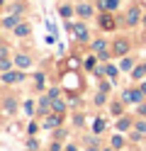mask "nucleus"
<instances>
[{"label": "nucleus", "instance_id": "f257e3e1", "mask_svg": "<svg viewBox=\"0 0 146 151\" xmlns=\"http://www.w3.org/2000/svg\"><path fill=\"white\" fill-rule=\"evenodd\" d=\"M24 76H22V71H12V73H3V83H17V81H22Z\"/></svg>", "mask_w": 146, "mask_h": 151}, {"label": "nucleus", "instance_id": "f03ea898", "mask_svg": "<svg viewBox=\"0 0 146 151\" xmlns=\"http://www.w3.org/2000/svg\"><path fill=\"white\" fill-rule=\"evenodd\" d=\"M141 95H144L141 90H124V100H127V102H139Z\"/></svg>", "mask_w": 146, "mask_h": 151}, {"label": "nucleus", "instance_id": "7ed1b4c3", "mask_svg": "<svg viewBox=\"0 0 146 151\" xmlns=\"http://www.w3.org/2000/svg\"><path fill=\"white\" fill-rule=\"evenodd\" d=\"M139 15H141L139 7H132L129 15H127V22H129V24H136V22H139Z\"/></svg>", "mask_w": 146, "mask_h": 151}, {"label": "nucleus", "instance_id": "20e7f679", "mask_svg": "<svg viewBox=\"0 0 146 151\" xmlns=\"http://www.w3.org/2000/svg\"><path fill=\"white\" fill-rule=\"evenodd\" d=\"M73 32H76V39H81V42H85V39H88V29H85L83 24H78Z\"/></svg>", "mask_w": 146, "mask_h": 151}, {"label": "nucleus", "instance_id": "39448f33", "mask_svg": "<svg viewBox=\"0 0 146 151\" xmlns=\"http://www.w3.org/2000/svg\"><path fill=\"white\" fill-rule=\"evenodd\" d=\"M127 49H129V44H127L124 39H119V42H117V44H114V51H117V54H119V56H124V54H127Z\"/></svg>", "mask_w": 146, "mask_h": 151}, {"label": "nucleus", "instance_id": "423d86ee", "mask_svg": "<svg viewBox=\"0 0 146 151\" xmlns=\"http://www.w3.org/2000/svg\"><path fill=\"white\" fill-rule=\"evenodd\" d=\"M78 15H81V17H90L93 15V7L90 5H78Z\"/></svg>", "mask_w": 146, "mask_h": 151}, {"label": "nucleus", "instance_id": "0eeeda50", "mask_svg": "<svg viewBox=\"0 0 146 151\" xmlns=\"http://www.w3.org/2000/svg\"><path fill=\"white\" fill-rule=\"evenodd\" d=\"M15 63L19 66V68H27V66L32 63V61H29V56H17V59H15Z\"/></svg>", "mask_w": 146, "mask_h": 151}, {"label": "nucleus", "instance_id": "6e6552de", "mask_svg": "<svg viewBox=\"0 0 146 151\" xmlns=\"http://www.w3.org/2000/svg\"><path fill=\"white\" fill-rule=\"evenodd\" d=\"M15 34H17V37H27V34H29V27H27V24H17V27H15Z\"/></svg>", "mask_w": 146, "mask_h": 151}, {"label": "nucleus", "instance_id": "1a4fd4ad", "mask_svg": "<svg viewBox=\"0 0 146 151\" xmlns=\"http://www.w3.org/2000/svg\"><path fill=\"white\" fill-rule=\"evenodd\" d=\"M100 22H102L105 29H112V27H114V22H112V17H110V15H102V20H100Z\"/></svg>", "mask_w": 146, "mask_h": 151}, {"label": "nucleus", "instance_id": "9d476101", "mask_svg": "<svg viewBox=\"0 0 146 151\" xmlns=\"http://www.w3.org/2000/svg\"><path fill=\"white\" fill-rule=\"evenodd\" d=\"M102 127H105V122H102V119H95V124H93V132H95V134H100V132H102Z\"/></svg>", "mask_w": 146, "mask_h": 151}, {"label": "nucleus", "instance_id": "9b49d317", "mask_svg": "<svg viewBox=\"0 0 146 151\" xmlns=\"http://www.w3.org/2000/svg\"><path fill=\"white\" fill-rule=\"evenodd\" d=\"M58 122H61V115H56V117H49V119H46V127H56Z\"/></svg>", "mask_w": 146, "mask_h": 151}, {"label": "nucleus", "instance_id": "f8f14e48", "mask_svg": "<svg viewBox=\"0 0 146 151\" xmlns=\"http://www.w3.org/2000/svg\"><path fill=\"white\" fill-rule=\"evenodd\" d=\"M93 49H95V51H105V42H102V39L93 42Z\"/></svg>", "mask_w": 146, "mask_h": 151}, {"label": "nucleus", "instance_id": "ddd939ff", "mask_svg": "<svg viewBox=\"0 0 146 151\" xmlns=\"http://www.w3.org/2000/svg\"><path fill=\"white\" fill-rule=\"evenodd\" d=\"M39 112H42V115L49 112V100H42V102H39Z\"/></svg>", "mask_w": 146, "mask_h": 151}, {"label": "nucleus", "instance_id": "4468645a", "mask_svg": "<svg viewBox=\"0 0 146 151\" xmlns=\"http://www.w3.org/2000/svg\"><path fill=\"white\" fill-rule=\"evenodd\" d=\"M117 127H119V129H127V127H129V119H127V117H122L119 122H117Z\"/></svg>", "mask_w": 146, "mask_h": 151}, {"label": "nucleus", "instance_id": "2eb2a0df", "mask_svg": "<svg viewBox=\"0 0 146 151\" xmlns=\"http://www.w3.org/2000/svg\"><path fill=\"white\" fill-rule=\"evenodd\" d=\"M144 73H146V68L141 66V68H136V71H134V78H136V81H139V78H144Z\"/></svg>", "mask_w": 146, "mask_h": 151}, {"label": "nucleus", "instance_id": "dca6fc26", "mask_svg": "<svg viewBox=\"0 0 146 151\" xmlns=\"http://www.w3.org/2000/svg\"><path fill=\"white\" fill-rule=\"evenodd\" d=\"M51 107H54L56 112H61V110H63V102H61V100H54V102H51Z\"/></svg>", "mask_w": 146, "mask_h": 151}, {"label": "nucleus", "instance_id": "f3484780", "mask_svg": "<svg viewBox=\"0 0 146 151\" xmlns=\"http://www.w3.org/2000/svg\"><path fill=\"white\" fill-rule=\"evenodd\" d=\"M105 73L110 76V78H114V76H117V68H114V66H107V68H105Z\"/></svg>", "mask_w": 146, "mask_h": 151}, {"label": "nucleus", "instance_id": "a211bd4d", "mask_svg": "<svg viewBox=\"0 0 146 151\" xmlns=\"http://www.w3.org/2000/svg\"><path fill=\"white\" fill-rule=\"evenodd\" d=\"M5 110L7 112H15V100H5Z\"/></svg>", "mask_w": 146, "mask_h": 151}, {"label": "nucleus", "instance_id": "6ab92c4d", "mask_svg": "<svg viewBox=\"0 0 146 151\" xmlns=\"http://www.w3.org/2000/svg\"><path fill=\"white\" fill-rule=\"evenodd\" d=\"M71 15H73L71 7H61V17H71Z\"/></svg>", "mask_w": 146, "mask_h": 151}, {"label": "nucleus", "instance_id": "aec40b11", "mask_svg": "<svg viewBox=\"0 0 146 151\" xmlns=\"http://www.w3.org/2000/svg\"><path fill=\"white\" fill-rule=\"evenodd\" d=\"M105 3H107V7H110V10H114V7L119 5V0H105Z\"/></svg>", "mask_w": 146, "mask_h": 151}, {"label": "nucleus", "instance_id": "412c9836", "mask_svg": "<svg viewBox=\"0 0 146 151\" xmlns=\"http://www.w3.org/2000/svg\"><path fill=\"white\" fill-rule=\"evenodd\" d=\"M17 22V17H7V20H5V27H12Z\"/></svg>", "mask_w": 146, "mask_h": 151}, {"label": "nucleus", "instance_id": "4be33fe9", "mask_svg": "<svg viewBox=\"0 0 146 151\" xmlns=\"http://www.w3.org/2000/svg\"><path fill=\"white\" fill-rule=\"evenodd\" d=\"M122 68H124V71H127V68H132V61H129V59H124V61H122Z\"/></svg>", "mask_w": 146, "mask_h": 151}, {"label": "nucleus", "instance_id": "5701e85b", "mask_svg": "<svg viewBox=\"0 0 146 151\" xmlns=\"http://www.w3.org/2000/svg\"><path fill=\"white\" fill-rule=\"evenodd\" d=\"M24 110L27 112H34V102H24Z\"/></svg>", "mask_w": 146, "mask_h": 151}, {"label": "nucleus", "instance_id": "b1692460", "mask_svg": "<svg viewBox=\"0 0 146 151\" xmlns=\"http://www.w3.org/2000/svg\"><path fill=\"white\" fill-rule=\"evenodd\" d=\"M0 68H3V71H7V68H10V61H7V59H3V63H0Z\"/></svg>", "mask_w": 146, "mask_h": 151}, {"label": "nucleus", "instance_id": "393cba45", "mask_svg": "<svg viewBox=\"0 0 146 151\" xmlns=\"http://www.w3.org/2000/svg\"><path fill=\"white\" fill-rule=\"evenodd\" d=\"M136 129H139V132H146V124H144V122H136Z\"/></svg>", "mask_w": 146, "mask_h": 151}, {"label": "nucleus", "instance_id": "a878e982", "mask_svg": "<svg viewBox=\"0 0 146 151\" xmlns=\"http://www.w3.org/2000/svg\"><path fill=\"white\" fill-rule=\"evenodd\" d=\"M139 112H141V115L146 117V105H141V107H139Z\"/></svg>", "mask_w": 146, "mask_h": 151}, {"label": "nucleus", "instance_id": "bb28decb", "mask_svg": "<svg viewBox=\"0 0 146 151\" xmlns=\"http://www.w3.org/2000/svg\"><path fill=\"white\" fill-rule=\"evenodd\" d=\"M141 93H144V95H146V83H144V86H141Z\"/></svg>", "mask_w": 146, "mask_h": 151}, {"label": "nucleus", "instance_id": "cd10ccee", "mask_svg": "<svg viewBox=\"0 0 146 151\" xmlns=\"http://www.w3.org/2000/svg\"><path fill=\"white\" fill-rule=\"evenodd\" d=\"M105 151H110V149H105Z\"/></svg>", "mask_w": 146, "mask_h": 151}]
</instances>
